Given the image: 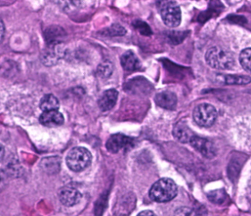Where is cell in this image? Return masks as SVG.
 <instances>
[{
	"label": "cell",
	"mask_w": 251,
	"mask_h": 216,
	"mask_svg": "<svg viewBox=\"0 0 251 216\" xmlns=\"http://www.w3.org/2000/svg\"><path fill=\"white\" fill-rule=\"evenodd\" d=\"M177 187L173 179L163 178L152 185L150 190V198L158 203H165L177 195Z\"/></svg>",
	"instance_id": "1"
},
{
	"label": "cell",
	"mask_w": 251,
	"mask_h": 216,
	"mask_svg": "<svg viewBox=\"0 0 251 216\" xmlns=\"http://www.w3.org/2000/svg\"><path fill=\"white\" fill-rule=\"evenodd\" d=\"M205 57L208 66L219 70L231 69L235 65L233 55L220 47H211L207 50Z\"/></svg>",
	"instance_id": "2"
},
{
	"label": "cell",
	"mask_w": 251,
	"mask_h": 216,
	"mask_svg": "<svg viewBox=\"0 0 251 216\" xmlns=\"http://www.w3.org/2000/svg\"><path fill=\"white\" fill-rule=\"evenodd\" d=\"M92 160V155L89 150L81 146L72 148L66 157L67 166L74 172L83 171L87 168Z\"/></svg>",
	"instance_id": "3"
},
{
	"label": "cell",
	"mask_w": 251,
	"mask_h": 216,
	"mask_svg": "<svg viewBox=\"0 0 251 216\" xmlns=\"http://www.w3.org/2000/svg\"><path fill=\"white\" fill-rule=\"evenodd\" d=\"M160 14L164 24L169 27H177L181 22V10L174 1H158Z\"/></svg>",
	"instance_id": "4"
},
{
	"label": "cell",
	"mask_w": 251,
	"mask_h": 216,
	"mask_svg": "<svg viewBox=\"0 0 251 216\" xmlns=\"http://www.w3.org/2000/svg\"><path fill=\"white\" fill-rule=\"evenodd\" d=\"M195 123L201 127H211L217 119L215 107L208 103L198 104L193 111Z\"/></svg>",
	"instance_id": "5"
},
{
	"label": "cell",
	"mask_w": 251,
	"mask_h": 216,
	"mask_svg": "<svg viewBox=\"0 0 251 216\" xmlns=\"http://www.w3.org/2000/svg\"><path fill=\"white\" fill-rule=\"evenodd\" d=\"M134 139L124 134L117 133L111 135L107 141L105 146L109 152L117 154L123 150H129L134 145Z\"/></svg>",
	"instance_id": "6"
},
{
	"label": "cell",
	"mask_w": 251,
	"mask_h": 216,
	"mask_svg": "<svg viewBox=\"0 0 251 216\" xmlns=\"http://www.w3.org/2000/svg\"><path fill=\"white\" fill-rule=\"evenodd\" d=\"M189 144L196 151L206 158L211 159L216 155V148L214 144L205 138L195 135L191 139Z\"/></svg>",
	"instance_id": "7"
},
{
	"label": "cell",
	"mask_w": 251,
	"mask_h": 216,
	"mask_svg": "<svg viewBox=\"0 0 251 216\" xmlns=\"http://www.w3.org/2000/svg\"><path fill=\"white\" fill-rule=\"evenodd\" d=\"M60 201L66 207H73L81 200V192L73 187L66 186L58 192Z\"/></svg>",
	"instance_id": "8"
},
{
	"label": "cell",
	"mask_w": 251,
	"mask_h": 216,
	"mask_svg": "<svg viewBox=\"0 0 251 216\" xmlns=\"http://www.w3.org/2000/svg\"><path fill=\"white\" fill-rule=\"evenodd\" d=\"M155 102L158 107L166 110H174L177 103V96L170 91H164L155 95Z\"/></svg>",
	"instance_id": "9"
},
{
	"label": "cell",
	"mask_w": 251,
	"mask_h": 216,
	"mask_svg": "<svg viewBox=\"0 0 251 216\" xmlns=\"http://www.w3.org/2000/svg\"><path fill=\"white\" fill-rule=\"evenodd\" d=\"M39 121L42 125L48 127H55L64 123V118L62 113L58 110H51L43 112L39 118Z\"/></svg>",
	"instance_id": "10"
},
{
	"label": "cell",
	"mask_w": 251,
	"mask_h": 216,
	"mask_svg": "<svg viewBox=\"0 0 251 216\" xmlns=\"http://www.w3.org/2000/svg\"><path fill=\"white\" fill-rule=\"evenodd\" d=\"M119 93L116 89H109L105 91L98 100V106L102 112L111 110L117 104Z\"/></svg>",
	"instance_id": "11"
},
{
	"label": "cell",
	"mask_w": 251,
	"mask_h": 216,
	"mask_svg": "<svg viewBox=\"0 0 251 216\" xmlns=\"http://www.w3.org/2000/svg\"><path fill=\"white\" fill-rule=\"evenodd\" d=\"M66 32L58 26H50L45 32V41L49 47L60 45L65 37Z\"/></svg>",
	"instance_id": "12"
},
{
	"label": "cell",
	"mask_w": 251,
	"mask_h": 216,
	"mask_svg": "<svg viewBox=\"0 0 251 216\" xmlns=\"http://www.w3.org/2000/svg\"><path fill=\"white\" fill-rule=\"evenodd\" d=\"M173 134L176 140L183 144L190 142L191 139L195 135L188 125L182 120L175 125Z\"/></svg>",
	"instance_id": "13"
},
{
	"label": "cell",
	"mask_w": 251,
	"mask_h": 216,
	"mask_svg": "<svg viewBox=\"0 0 251 216\" xmlns=\"http://www.w3.org/2000/svg\"><path fill=\"white\" fill-rule=\"evenodd\" d=\"M120 62H121L123 69L127 72H133V71L137 70L141 66L140 62H139L137 56L132 51H127L125 52L122 55Z\"/></svg>",
	"instance_id": "14"
},
{
	"label": "cell",
	"mask_w": 251,
	"mask_h": 216,
	"mask_svg": "<svg viewBox=\"0 0 251 216\" xmlns=\"http://www.w3.org/2000/svg\"><path fill=\"white\" fill-rule=\"evenodd\" d=\"M217 80L227 85H247L251 82V77L244 75L217 74Z\"/></svg>",
	"instance_id": "15"
},
{
	"label": "cell",
	"mask_w": 251,
	"mask_h": 216,
	"mask_svg": "<svg viewBox=\"0 0 251 216\" xmlns=\"http://www.w3.org/2000/svg\"><path fill=\"white\" fill-rule=\"evenodd\" d=\"M207 210L202 205H198L194 208L180 207L176 210L175 216H207Z\"/></svg>",
	"instance_id": "16"
},
{
	"label": "cell",
	"mask_w": 251,
	"mask_h": 216,
	"mask_svg": "<svg viewBox=\"0 0 251 216\" xmlns=\"http://www.w3.org/2000/svg\"><path fill=\"white\" fill-rule=\"evenodd\" d=\"M59 107V101L52 94H47L41 99L40 108L43 112L58 110Z\"/></svg>",
	"instance_id": "17"
},
{
	"label": "cell",
	"mask_w": 251,
	"mask_h": 216,
	"mask_svg": "<svg viewBox=\"0 0 251 216\" xmlns=\"http://www.w3.org/2000/svg\"><path fill=\"white\" fill-rule=\"evenodd\" d=\"M60 160L58 157H48L44 159L42 161V166L43 169L48 173H55L58 171L60 169Z\"/></svg>",
	"instance_id": "18"
},
{
	"label": "cell",
	"mask_w": 251,
	"mask_h": 216,
	"mask_svg": "<svg viewBox=\"0 0 251 216\" xmlns=\"http://www.w3.org/2000/svg\"><path fill=\"white\" fill-rule=\"evenodd\" d=\"M208 198L214 204H222L227 199V194L223 189L215 190L208 194Z\"/></svg>",
	"instance_id": "19"
},
{
	"label": "cell",
	"mask_w": 251,
	"mask_h": 216,
	"mask_svg": "<svg viewBox=\"0 0 251 216\" xmlns=\"http://www.w3.org/2000/svg\"><path fill=\"white\" fill-rule=\"evenodd\" d=\"M251 48H246L241 51L239 54V62L241 66L247 72H251Z\"/></svg>",
	"instance_id": "20"
},
{
	"label": "cell",
	"mask_w": 251,
	"mask_h": 216,
	"mask_svg": "<svg viewBox=\"0 0 251 216\" xmlns=\"http://www.w3.org/2000/svg\"><path fill=\"white\" fill-rule=\"evenodd\" d=\"M114 71V66L110 61H104L100 63L98 68V73L99 76L102 78H108L112 74Z\"/></svg>",
	"instance_id": "21"
},
{
	"label": "cell",
	"mask_w": 251,
	"mask_h": 216,
	"mask_svg": "<svg viewBox=\"0 0 251 216\" xmlns=\"http://www.w3.org/2000/svg\"><path fill=\"white\" fill-rule=\"evenodd\" d=\"M126 33V29L120 24H113L107 29V34L111 36H123Z\"/></svg>",
	"instance_id": "22"
},
{
	"label": "cell",
	"mask_w": 251,
	"mask_h": 216,
	"mask_svg": "<svg viewBox=\"0 0 251 216\" xmlns=\"http://www.w3.org/2000/svg\"><path fill=\"white\" fill-rule=\"evenodd\" d=\"M135 26L139 29L141 33L143 34L144 35H149L152 33L151 32V28L145 22H140L138 21L137 22L134 24Z\"/></svg>",
	"instance_id": "23"
},
{
	"label": "cell",
	"mask_w": 251,
	"mask_h": 216,
	"mask_svg": "<svg viewBox=\"0 0 251 216\" xmlns=\"http://www.w3.org/2000/svg\"><path fill=\"white\" fill-rule=\"evenodd\" d=\"M8 176L6 172L3 170H0V192H2L8 185Z\"/></svg>",
	"instance_id": "24"
},
{
	"label": "cell",
	"mask_w": 251,
	"mask_h": 216,
	"mask_svg": "<svg viewBox=\"0 0 251 216\" xmlns=\"http://www.w3.org/2000/svg\"><path fill=\"white\" fill-rule=\"evenodd\" d=\"M5 31V24H4L3 22L0 19V43L2 42L3 40Z\"/></svg>",
	"instance_id": "25"
},
{
	"label": "cell",
	"mask_w": 251,
	"mask_h": 216,
	"mask_svg": "<svg viewBox=\"0 0 251 216\" xmlns=\"http://www.w3.org/2000/svg\"><path fill=\"white\" fill-rule=\"evenodd\" d=\"M137 216H157L151 210H145V211L141 212Z\"/></svg>",
	"instance_id": "26"
},
{
	"label": "cell",
	"mask_w": 251,
	"mask_h": 216,
	"mask_svg": "<svg viewBox=\"0 0 251 216\" xmlns=\"http://www.w3.org/2000/svg\"><path fill=\"white\" fill-rule=\"evenodd\" d=\"M4 157H5V148H4L3 145L0 144V163L2 161Z\"/></svg>",
	"instance_id": "27"
}]
</instances>
